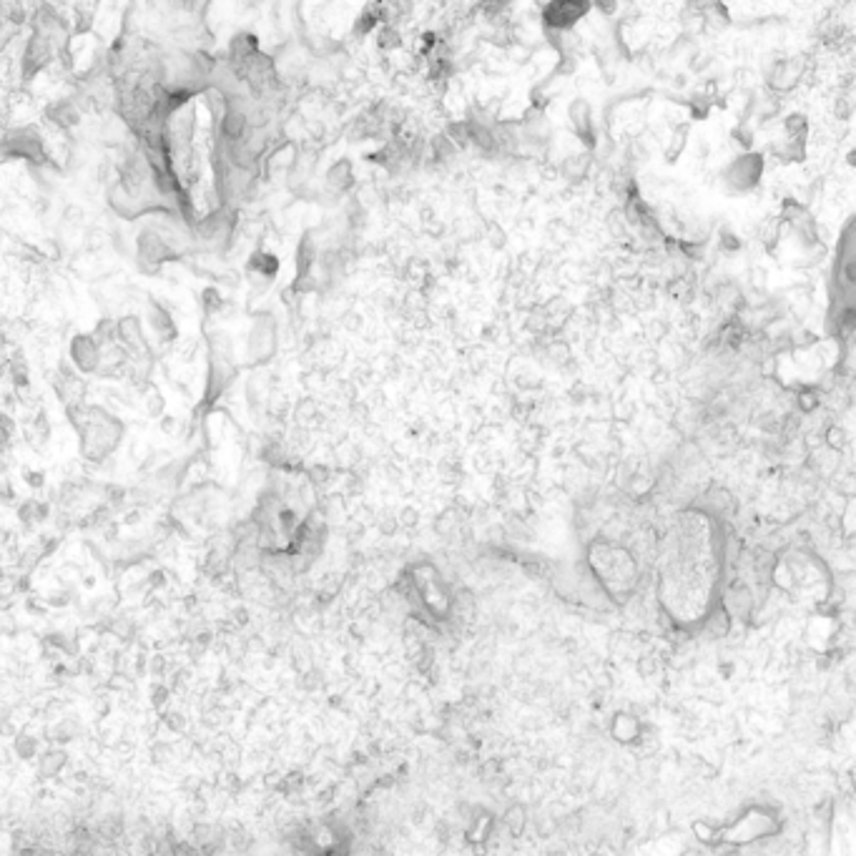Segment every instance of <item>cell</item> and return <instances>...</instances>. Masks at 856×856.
I'll list each match as a JSON object with an SVG mask.
<instances>
[{"label":"cell","mask_w":856,"mask_h":856,"mask_svg":"<svg viewBox=\"0 0 856 856\" xmlns=\"http://www.w3.org/2000/svg\"><path fill=\"white\" fill-rule=\"evenodd\" d=\"M655 671H658V658L655 655H646V658L638 660V673L641 676H653Z\"/></svg>","instance_id":"obj_18"},{"label":"cell","mask_w":856,"mask_h":856,"mask_svg":"<svg viewBox=\"0 0 856 856\" xmlns=\"http://www.w3.org/2000/svg\"><path fill=\"white\" fill-rule=\"evenodd\" d=\"M93 13H96V6H76V33H86L90 28Z\"/></svg>","instance_id":"obj_17"},{"label":"cell","mask_w":856,"mask_h":856,"mask_svg":"<svg viewBox=\"0 0 856 856\" xmlns=\"http://www.w3.org/2000/svg\"><path fill=\"white\" fill-rule=\"evenodd\" d=\"M257 53H259L257 36H252V33H239V36H233L231 41H229L224 60H226L229 68H231L236 76H241V71L249 66V60H252Z\"/></svg>","instance_id":"obj_7"},{"label":"cell","mask_w":856,"mask_h":856,"mask_svg":"<svg viewBox=\"0 0 856 856\" xmlns=\"http://www.w3.org/2000/svg\"><path fill=\"white\" fill-rule=\"evenodd\" d=\"M116 344L128 354V360H138V357L154 354L149 347V341H146L144 324H141L138 317H133V314L116 322Z\"/></svg>","instance_id":"obj_5"},{"label":"cell","mask_w":856,"mask_h":856,"mask_svg":"<svg viewBox=\"0 0 856 856\" xmlns=\"http://www.w3.org/2000/svg\"><path fill=\"white\" fill-rule=\"evenodd\" d=\"M15 437V422L8 414L0 412V449H8Z\"/></svg>","instance_id":"obj_16"},{"label":"cell","mask_w":856,"mask_h":856,"mask_svg":"<svg viewBox=\"0 0 856 856\" xmlns=\"http://www.w3.org/2000/svg\"><path fill=\"white\" fill-rule=\"evenodd\" d=\"M271 347H274V344H271V332L259 322L257 327H254L252 337H249V347H246V352H249V357H252L254 362H261L271 354Z\"/></svg>","instance_id":"obj_11"},{"label":"cell","mask_w":856,"mask_h":856,"mask_svg":"<svg viewBox=\"0 0 856 856\" xmlns=\"http://www.w3.org/2000/svg\"><path fill=\"white\" fill-rule=\"evenodd\" d=\"M505 824H508V829H510V834H512V836H520L522 829H525V824H527L525 811H522L520 806L510 808V811H508V819H505Z\"/></svg>","instance_id":"obj_15"},{"label":"cell","mask_w":856,"mask_h":856,"mask_svg":"<svg viewBox=\"0 0 856 856\" xmlns=\"http://www.w3.org/2000/svg\"><path fill=\"white\" fill-rule=\"evenodd\" d=\"M161 409H163L161 395H158L156 389H149V412L151 414H161Z\"/></svg>","instance_id":"obj_19"},{"label":"cell","mask_w":856,"mask_h":856,"mask_svg":"<svg viewBox=\"0 0 856 856\" xmlns=\"http://www.w3.org/2000/svg\"><path fill=\"white\" fill-rule=\"evenodd\" d=\"M46 118L55 128H60V131H71V128H76L81 123V108L71 98H60V101H53L46 106Z\"/></svg>","instance_id":"obj_8"},{"label":"cell","mask_w":856,"mask_h":856,"mask_svg":"<svg viewBox=\"0 0 856 856\" xmlns=\"http://www.w3.org/2000/svg\"><path fill=\"white\" fill-rule=\"evenodd\" d=\"M90 337L98 341V347H101V349L114 347V344H116V322H111V319H101Z\"/></svg>","instance_id":"obj_13"},{"label":"cell","mask_w":856,"mask_h":856,"mask_svg":"<svg viewBox=\"0 0 856 856\" xmlns=\"http://www.w3.org/2000/svg\"><path fill=\"white\" fill-rule=\"evenodd\" d=\"M249 266H252L259 276H264V279H271V276L276 274V269H279V261H276V257H271V254L257 252V254H252V259H249Z\"/></svg>","instance_id":"obj_12"},{"label":"cell","mask_w":856,"mask_h":856,"mask_svg":"<svg viewBox=\"0 0 856 856\" xmlns=\"http://www.w3.org/2000/svg\"><path fill=\"white\" fill-rule=\"evenodd\" d=\"M0 154L8 158H23L33 166H50V156L43 144V133L36 126L8 131L0 138Z\"/></svg>","instance_id":"obj_2"},{"label":"cell","mask_w":856,"mask_h":856,"mask_svg":"<svg viewBox=\"0 0 856 856\" xmlns=\"http://www.w3.org/2000/svg\"><path fill=\"white\" fill-rule=\"evenodd\" d=\"M149 324H151V330L156 332V337H158L161 344H171V341L179 337V330H176V324H174V319H171V314H168V309L163 304H158V301H151Z\"/></svg>","instance_id":"obj_10"},{"label":"cell","mask_w":856,"mask_h":856,"mask_svg":"<svg viewBox=\"0 0 856 856\" xmlns=\"http://www.w3.org/2000/svg\"><path fill=\"white\" fill-rule=\"evenodd\" d=\"M71 362L76 367V372H83V374L96 372L98 365H101V347H98V341L90 334H76L71 341Z\"/></svg>","instance_id":"obj_6"},{"label":"cell","mask_w":856,"mask_h":856,"mask_svg":"<svg viewBox=\"0 0 856 856\" xmlns=\"http://www.w3.org/2000/svg\"><path fill=\"white\" fill-rule=\"evenodd\" d=\"M123 432L126 427L118 417L98 405H88V425L81 432V455L88 462H103L121 444Z\"/></svg>","instance_id":"obj_1"},{"label":"cell","mask_w":856,"mask_h":856,"mask_svg":"<svg viewBox=\"0 0 856 856\" xmlns=\"http://www.w3.org/2000/svg\"><path fill=\"white\" fill-rule=\"evenodd\" d=\"M136 259L138 269L146 271V274H156L166 261L179 259V252L154 226H146L136 239Z\"/></svg>","instance_id":"obj_3"},{"label":"cell","mask_w":856,"mask_h":856,"mask_svg":"<svg viewBox=\"0 0 856 856\" xmlns=\"http://www.w3.org/2000/svg\"><path fill=\"white\" fill-rule=\"evenodd\" d=\"M201 306H204V311L206 314H219V311L224 309V299H222V294L216 292L214 287H209V289H204V294H201Z\"/></svg>","instance_id":"obj_14"},{"label":"cell","mask_w":856,"mask_h":856,"mask_svg":"<svg viewBox=\"0 0 856 856\" xmlns=\"http://www.w3.org/2000/svg\"><path fill=\"white\" fill-rule=\"evenodd\" d=\"M53 58H55L53 46L43 36H38V33H30V38L23 46V55H20V78H23V83H28L33 76H38Z\"/></svg>","instance_id":"obj_4"},{"label":"cell","mask_w":856,"mask_h":856,"mask_svg":"<svg viewBox=\"0 0 856 856\" xmlns=\"http://www.w3.org/2000/svg\"><path fill=\"white\" fill-rule=\"evenodd\" d=\"M25 480H28L30 487H43V482H46V475L33 473V470H25Z\"/></svg>","instance_id":"obj_20"},{"label":"cell","mask_w":856,"mask_h":856,"mask_svg":"<svg viewBox=\"0 0 856 856\" xmlns=\"http://www.w3.org/2000/svg\"><path fill=\"white\" fill-rule=\"evenodd\" d=\"M53 384H55V392H58V397H60V400H63V405H73V402H83V400H81V397H83V389H86V384L81 382V377H78V372H73L68 365H60V367H58V372H55V379H53Z\"/></svg>","instance_id":"obj_9"}]
</instances>
